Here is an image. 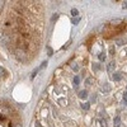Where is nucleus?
Masks as SVG:
<instances>
[{
  "instance_id": "nucleus-9",
  "label": "nucleus",
  "mask_w": 127,
  "mask_h": 127,
  "mask_svg": "<svg viewBox=\"0 0 127 127\" xmlns=\"http://www.w3.org/2000/svg\"><path fill=\"white\" fill-rule=\"evenodd\" d=\"M78 14H79V12H78V9H75V8H72V9H71V15H72V17H78Z\"/></svg>"
},
{
  "instance_id": "nucleus-22",
  "label": "nucleus",
  "mask_w": 127,
  "mask_h": 127,
  "mask_svg": "<svg viewBox=\"0 0 127 127\" xmlns=\"http://www.w3.org/2000/svg\"><path fill=\"white\" fill-rule=\"evenodd\" d=\"M93 69H95V70H98V69H99V65H95V66H93Z\"/></svg>"
},
{
  "instance_id": "nucleus-17",
  "label": "nucleus",
  "mask_w": 127,
  "mask_h": 127,
  "mask_svg": "<svg viewBox=\"0 0 127 127\" xmlns=\"http://www.w3.org/2000/svg\"><path fill=\"white\" fill-rule=\"evenodd\" d=\"M109 52H111V55H114V48H113V46L109 47Z\"/></svg>"
},
{
  "instance_id": "nucleus-11",
  "label": "nucleus",
  "mask_w": 127,
  "mask_h": 127,
  "mask_svg": "<svg viewBox=\"0 0 127 127\" xmlns=\"http://www.w3.org/2000/svg\"><path fill=\"white\" fill-rule=\"evenodd\" d=\"M81 107H83V109H89L90 105H89V103H83V104H81Z\"/></svg>"
},
{
  "instance_id": "nucleus-14",
  "label": "nucleus",
  "mask_w": 127,
  "mask_h": 127,
  "mask_svg": "<svg viewBox=\"0 0 127 127\" xmlns=\"http://www.w3.org/2000/svg\"><path fill=\"white\" fill-rule=\"evenodd\" d=\"M92 83H93V79H92V78L87 79V85H92Z\"/></svg>"
},
{
  "instance_id": "nucleus-26",
  "label": "nucleus",
  "mask_w": 127,
  "mask_h": 127,
  "mask_svg": "<svg viewBox=\"0 0 127 127\" xmlns=\"http://www.w3.org/2000/svg\"><path fill=\"white\" fill-rule=\"evenodd\" d=\"M14 127H22V126H20V125H14Z\"/></svg>"
},
{
  "instance_id": "nucleus-1",
  "label": "nucleus",
  "mask_w": 127,
  "mask_h": 127,
  "mask_svg": "<svg viewBox=\"0 0 127 127\" xmlns=\"http://www.w3.org/2000/svg\"><path fill=\"white\" fill-rule=\"evenodd\" d=\"M14 56H15L20 62H26V61H27L26 51H23L22 48H15V50H14Z\"/></svg>"
},
{
  "instance_id": "nucleus-23",
  "label": "nucleus",
  "mask_w": 127,
  "mask_h": 127,
  "mask_svg": "<svg viewBox=\"0 0 127 127\" xmlns=\"http://www.w3.org/2000/svg\"><path fill=\"white\" fill-rule=\"evenodd\" d=\"M122 104H123V105H127V100H125V99H123V102H122Z\"/></svg>"
},
{
  "instance_id": "nucleus-3",
  "label": "nucleus",
  "mask_w": 127,
  "mask_h": 127,
  "mask_svg": "<svg viewBox=\"0 0 127 127\" xmlns=\"http://www.w3.org/2000/svg\"><path fill=\"white\" fill-rule=\"evenodd\" d=\"M102 92H104V93H109V92H111V85H109L108 83H104V84H103Z\"/></svg>"
},
{
  "instance_id": "nucleus-10",
  "label": "nucleus",
  "mask_w": 127,
  "mask_h": 127,
  "mask_svg": "<svg viewBox=\"0 0 127 127\" xmlns=\"http://www.w3.org/2000/svg\"><path fill=\"white\" fill-rule=\"evenodd\" d=\"M98 57H99V60H100V61H105V55H104V52H100Z\"/></svg>"
},
{
  "instance_id": "nucleus-6",
  "label": "nucleus",
  "mask_w": 127,
  "mask_h": 127,
  "mask_svg": "<svg viewBox=\"0 0 127 127\" xmlns=\"http://www.w3.org/2000/svg\"><path fill=\"white\" fill-rule=\"evenodd\" d=\"M113 122H114V127H121V117L120 116H117Z\"/></svg>"
},
{
  "instance_id": "nucleus-15",
  "label": "nucleus",
  "mask_w": 127,
  "mask_h": 127,
  "mask_svg": "<svg viewBox=\"0 0 127 127\" xmlns=\"http://www.w3.org/2000/svg\"><path fill=\"white\" fill-rule=\"evenodd\" d=\"M4 72H5V70H4L1 66H0V78H1V76L4 75Z\"/></svg>"
},
{
  "instance_id": "nucleus-20",
  "label": "nucleus",
  "mask_w": 127,
  "mask_h": 127,
  "mask_svg": "<svg viewBox=\"0 0 127 127\" xmlns=\"http://www.w3.org/2000/svg\"><path fill=\"white\" fill-rule=\"evenodd\" d=\"M123 99H125V100H127V92L123 94Z\"/></svg>"
},
{
  "instance_id": "nucleus-8",
  "label": "nucleus",
  "mask_w": 127,
  "mask_h": 127,
  "mask_svg": "<svg viewBox=\"0 0 127 127\" xmlns=\"http://www.w3.org/2000/svg\"><path fill=\"white\" fill-rule=\"evenodd\" d=\"M121 22H122V19H113V20H112L111 23H112L113 26H118V24H120Z\"/></svg>"
},
{
  "instance_id": "nucleus-25",
  "label": "nucleus",
  "mask_w": 127,
  "mask_h": 127,
  "mask_svg": "<svg viewBox=\"0 0 127 127\" xmlns=\"http://www.w3.org/2000/svg\"><path fill=\"white\" fill-rule=\"evenodd\" d=\"M36 127H41V125H39V123L37 122V123H36Z\"/></svg>"
},
{
  "instance_id": "nucleus-19",
  "label": "nucleus",
  "mask_w": 127,
  "mask_h": 127,
  "mask_svg": "<svg viewBox=\"0 0 127 127\" xmlns=\"http://www.w3.org/2000/svg\"><path fill=\"white\" fill-rule=\"evenodd\" d=\"M122 8H123V9H127V1H125V3L122 4Z\"/></svg>"
},
{
  "instance_id": "nucleus-21",
  "label": "nucleus",
  "mask_w": 127,
  "mask_h": 127,
  "mask_svg": "<svg viewBox=\"0 0 127 127\" xmlns=\"http://www.w3.org/2000/svg\"><path fill=\"white\" fill-rule=\"evenodd\" d=\"M3 6H4V3H3V1H0V10L3 9Z\"/></svg>"
},
{
  "instance_id": "nucleus-5",
  "label": "nucleus",
  "mask_w": 127,
  "mask_h": 127,
  "mask_svg": "<svg viewBox=\"0 0 127 127\" xmlns=\"http://www.w3.org/2000/svg\"><path fill=\"white\" fill-rule=\"evenodd\" d=\"M114 67H116V64H114L113 61H111V62L108 64V66H107V70H108L109 72H112V71L114 70Z\"/></svg>"
},
{
  "instance_id": "nucleus-12",
  "label": "nucleus",
  "mask_w": 127,
  "mask_h": 127,
  "mask_svg": "<svg viewBox=\"0 0 127 127\" xmlns=\"http://www.w3.org/2000/svg\"><path fill=\"white\" fill-rule=\"evenodd\" d=\"M79 20H80V18H78V17H76V18H74V19H72V24H75V26H76V24L79 23Z\"/></svg>"
},
{
  "instance_id": "nucleus-7",
  "label": "nucleus",
  "mask_w": 127,
  "mask_h": 127,
  "mask_svg": "<svg viewBox=\"0 0 127 127\" xmlns=\"http://www.w3.org/2000/svg\"><path fill=\"white\" fill-rule=\"evenodd\" d=\"M79 83H80V78L76 75V76H74V85L75 87H78L79 85Z\"/></svg>"
},
{
  "instance_id": "nucleus-4",
  "label": "nucleus",
  "mask_w": 127,
  "mask_h": 127,
  "mask_svg": "<svg viewBox=\"0 0 127 127\" xmlns=\"http://www.w3.org/2000/svg\"><path fill=\"white\" fill-rule=\"evenodd\" d=\"M79 98L87 99V98H88V92H87V90H80V92H79Z\"/></svg>"
},
{
  "instance_id": "nucleus-13",
  "label": "nucleus",
  "mask_w": 127,
  "mask_h": 127,
  "mask_svg": "<svg viewBox=\"0 0 127 127\" xmlns=\"http://www.w3.org/2000/svg\"><path fill=\"white\" fill-rule=\"evenodd\" d=\"M100 126H102V127H107V121H105V120L103 121V120H102V121H100Z\"/></svg>"
},
{
  "instance_id": "nucleus-16",
  "label": "nucleus",
  "mask_w": 127,
  "mask_h": 127,
  "mask_svg": "<svg viewBox=\"0 0 127 127\" xmlns=\"http://www.w3.org/2000/svg\"><path fill=\"white\" fill-rule=\"evenodd\" d=\"M46 66H47V61H45L43 64H42V65H41V67H39V69H43V67H46Z\"/></svg>"
},
{
  "instance_id": "nucleus-18",
  "label": "nucleus",
  "mask_w": 127,
  "mask_h": 127,
  "mask_svg": "<svg viewBox=\"0 0 127 127\" xmlns=\"http://www.w3.org/2000/svg\"><path fill=\"white\" fill-rule=\"evenodd\" d=\"M47 52H48V56H51V55H52V50H51L50 47H47Z\"/></svg>"
},
{
  "instance_id": "nucleus-24",
  "label": "nucleus",
  "mask_w": 127,
  "mask_h": 127,
  "mask_svg": "<svg viewBox=\"0 0 127 127\" xmlns=\"http://www.w3.org/2000/svg\"><path fill=\"white\" fill-rule=\"evenodd\" d=\"M1 120H4V116H3V114H0V121H1Z\"/></svg>"
},
{
  "instance_id": "nucleus-2",
  "label": "nucleus",
  "mask_w": 127,
  "mask_h": 127,
  "mask_svg": "<svg viewBox=\"0 0 127 127\" xmlns=\"http://www.w3.org/2000/svg\"><path fill=\"white\" fill-rule=\"evenodd\" d=\"M112 79H113L114 81H120V80L122 79V72H114L113 76H112Z\"/></svg>"
}]
</instances>
